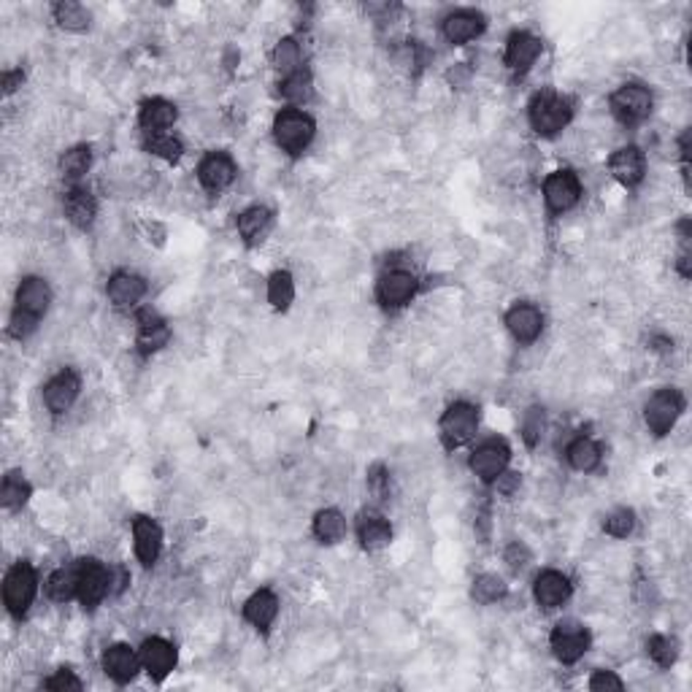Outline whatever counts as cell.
I'll list each match as a JSON object with an SVG mask.
<instances>
[{"label":"cell","instance_id":"8","mask_svg":"<svg viewBox=\"0 0 692 692\" xmlns=\"http://www.w3.org/2000/svg\"><path fill=\"white\" fill-rule=\"evenodd\" d=\"M685 412V398L677 393V390H660L649 398V404L644 406V419H647V427L655 433V435H666L671 433V427L677 424V419Z\"/></svg>","mask_w":692,"mask_h":692},{"label":"cell","instance_id":"38","mask_svg":"<svg viewBox=\"0 0 692 692\" xmlns=\"http://www.w3.org/2000/svg\"><path fill=\"white\" fill-rule=\"evenodd\" d=\"M503 595H506V584H503L501 576H495V573H482V576H476V581H473V598H476L479 603H495V600H501Z\"/></svg>","mask_w":692,"mask_h":692},{"label":"cell","instance_id":"33","mask_svg":"<svg viewBox=\"0 0 692 692\" xmlns=\"http://www.w3.org/2000/svg\"><path fill=\"white\" fill-rule=\"evenodd\" d=\"M54 22L65 30H73V33H82L90 27V11L73 0H63L54 5Z\"/></svg>","mask_w":692,"mask_h":692},{"label":"cell","instance_id":"34","mask_svg":"<svg viewBox=\"0 0 692 692\" xmlns=\"http://www.w3.org/2000/svg\"><path fill=\"white\" fill-rule=\"evenodd\" d=\"M93 165V151L90 146H73L60 157V171L65 179H82Z\"/></svg>","mask_w":692,"mask_h":692},{"label":"cell","instance_id":"10","mask_svg":"<svg viewBox=\"0 0 692 692\" xmlns=\"http://www.w3.org/2000/svg\"><path fill=\"white\" fill-rule=\"evenodd\" d=\"M550 641H552L554 658H557L560 663H565V666L576 663V660L590 649V633L584 630V625L570 622V619H565V622H560V625L554 628Z\"/></svg>","mask_w":692,"mask_h":692},{"label":"cell","instance_id":"22","mask_svg":"<svg viewBox=\"0 0 692 692\" xmlns=\"http://www.w3.org/2000/svg\"><path fill=\"white\" fill-rule=\"evenodd\" d=\"M133 539H136V554L143 565H154L160 550H162V531L154 520L149 517H139L133 522Z\"/></svg>","mask_w":692,"mask_h":692},{"label":"cell","instance_id":"13","mask_svg":"<svg viewBox=\"0 0 692 692\" xmlns=\"http://www.w3.org/2000/svg\"><path fill=\"white\" fill-rule=\"evenodd\" d=\"M416 295V277L409 271H387L376 284V297L387 308L406 306Z\"/></svg>","mask_w":692,"mask_h":692},{"label":"cell","instance_id":"47","mask_svg":"<svg viewBox=\"0 0 692 692\" xmlns=\"http://www.w3.org/2000/svg\"><path fill=\"white\" fill-rule=\"evenodd\" d=\"M495 482H498V490H501L503 495H512V492L520 487V473H506V471H503Z\"/></svg>","mask_w":692,"mask_h":692},{"label":"cell","instance_id":"30","mask_svg":"<svg viewBox=\"0 0 692 692\" xmlns=\"http://www.w3.org/2000/svg\"><path fill=\"white\" fill-rule=\"evenodd\" d=\"M568 463H570V468H576V471H581V473H590V471H595L598 465H600V446L592 441V438H576L570 446H568Z\"/></svg>","mask_w":692,"mask_h":692},{"label":"cell","instance_id":"4","mask_svg":"<svg viewBox=\"0 0 692 692\" xmlns=\"http://www.w3.org/2000/svg\"><path fill=\"white\" fill-rule=\"evenodd\" d=\"M314 120L303 112H295V109H287L281 112L274 122V136H277V143L289 151V154H300L311 139H314Z\"/></svg>","mask_w":692,"mask_h":692},{"label":"cell","instance_id":"20","mask_svg":"<svg viewBox=\"0 0 692 692\" xmlns=\"http://www.w3.org/2000/svg\"><path fill=\"white\" fill-rule=\"evenodd\" d=\"M484 16L476 11H454L443 19V35L449 44H468L484 33Z\"/></svg>","mask_w":692,"mask_h":692},{"label":"cell","instance_id":"42","mask_svg":"<svg viewBox=\"0 0 692 692\" xmlns=\"http://www.w3.org/2000/svg\"><path fill=\"white\" fill-rule=\"evenodd\" d=\"M606 533L614 536V539H628L636 528V514L630 509H617L606 517Z\"/></svg>","mask_w":692,"mask_h":692},{"label":"cell","instance_id":"25","mask_svg":"<svg viewBox=\"0 0 692 692\" xmlns=\"http://www.w3.org/2000/svg\"><path fill=\"white\" fill-rule=\"evenodd\" d=\"M139 349L143 355H151V352H157V349H162L168 344L171 330H168V325L160 317H154L151 311H143L139 317Z\"/></svg>","mask_w":692,"mask_h":692},{"label":"cell","instance_id":"18","mask_svg":"<svg viewBox=\"0 0 692 692\" xmlns=\"http://www.w3.org/2000/svg\"><path fill=\"white\" fill-rule=\"evenodd\" d=\"M541 54V41L533 33H512L509 44H506V65L512 71H528Z\"/></svg>","mask_w":692,"mask_h":692},{"label":"cell","instance_id":"21","mask_svg":"<svg viewBox=\"0 0 692 692\" xmlns=\"http://www.w3.org/2000/svg\"><path fill=\"white\" fill-rule=\"evenodd\" d=\"M139 666L141 658L131 647H125V644H114V647H109L106 655H103V668H106V674H109L114 682H120V685H128V682L139 674Z\"/></svg>","mask_w":692,"mask_h":692},{"label":"cell","instance_id":"15","mask_svg":"<svg viewBox=\"0 0 692 692\" xmlns=\"http://www.w3.org/2000/svg\"><path fill=\"white\" fill-rule=\"evenodd\" d=\"M609 171L611 176L625 184V187H636L641 179H644V171H647V160H644V151L638 146H622L611 154L609 160Z\"/></svg>","mask_w":692,"mask_h":692},{"label":"cell","instance_id":"28","mask_svg":"<svg viewBox=\"0 0 692 692\" xmlns=\"http://www.w3.org/2000/svg\"><path fill=\"white\" fill-rule=\"evenodd\" d=\"M65 214H68V219H71L76 228H90V225L95 222V214H98L95 198H93L87 190L73 187V190L65 195Z\"/></svg>","mask_w":692,"mask_h":692},{"label":"cell","instance_id":"6","mask_svg":"<svg viewBox=\"0 0 692 692\" xmlns=\"http://www.w3.org/2000/svg\"><path fill=\"white\" fill-rule=\"evenodd\" d=\"M611 112L622 125H638L652 114V93L641 84H625L611 95Z\"/></svg>","mask_w":692,"mask_h":692},{"label":"cell","instance_id":"41","mask_svg":"<svg viewBox=\"0 0 692 692\" xmlns=\"http://www.w3.org/2000/svg\"><path fill=\"white\" fill-rule=\"evenodd\" d=\"M281 95H284L287 101H292V103L308 101V98H311V79H308V73L297 71V73L287 76V79L281 82Z\"/></svg>","mask_w":692,"mask_h":692},{"label":"cell","instance_id":"17","mask_svg":"<svg viewBox=\"0 0 692 692\" xmlns=\"http://www.w3.org/2000/svg\"><path fill=\"white\" fill-rule=\"evenodd\" d=\"M506 325H509V333H512L517 341L531 344V341H536V338L541 336V330H544V317H541V311H539L536 306L520 303V306H514V308L506 314Z\"/></svg>","mask_w":692,"mask_h":692},{"label":"cell","instance_id":"48","mask_svg":"<svg viewBox=\"0 0 692 692\" xmlns=\"http://www.w3.org/2000/svg\"><path fill=\"white\" fill-rule=\"evenodd\" d=\"M19 84H22V71H8V73L3 76V90H5V93H14Z\"/></svg>","mask_w":692,"mask_h":692},{"label":"cell","instance_id":"39","mask_svg":"<svg viewBox=\"0 0 692 692\" xmlns=\"http://www.w3.org/2000/svg\"><path fill=\"white\" fill-rule=\"evenodd\" d=\"M146 149L151 154L162 157V160H179L181 151H184L181 141L176 139V136H171V133H149L146 136Z\"/></svg>","mask_w":692,"mask_h":692},{"label":"cell","instance_id":"5","mask_svg":"<svg viewBox=\"0 0 692 692\" xmlns=\"http://www.w3.org/2000/svg\"><path fill=\"white\" fill-rule=\"evenodd\" d=\"M76 570H79V590H76V595H79L82 606L93 611L112 592V570L103 562H98V560H79Z\"/></svg>","mask_w":692,"mask_h":692},{"label":"cell","instance_id":"35","mask_svg":"<svg viewBox=\"0 0 692 692\" xmlns=\"http://www.w3.org/2000/svg\"><path fill=\"white\" fill-rule=\"evenodd\" d=\"M27 498H30V484L19 473H8L0 487V503L5 509H19L27 503Z\"/></svg>","mask_w":692,"mask_h":692},{"label":"cell","instance_id":"37","mask_svg":"<svg viewBox=\"0 0 692 692\" xmlns=\"http://www.w3.org/2000/svg\"><path fill=\"white\" fill-rule=\"evenodd\" d=\"M647 652L649 658L660 666V668H671L677 663V655H679V644L668 636H652L647 641Z\"/></svg>","mask_w":692,"mask_h":692},{"label":"cell","instance_id":"19","mask_svg":"<svg viewBox=\"0 0 692 692\" xmlns=\"http://www.w3.org/2000/svg\"><path fill=\"white\" fill-rule=\"evenodd\" d=\"M533 595L541 609H557L570 598V581L560 570H544L533 584Z\"/></svg>","mask_w":692,"mask_h":692},{"label":"cell","instance_id":"43","mask_svg":"<svg viewBox=\"0 0 692 692\" xmlns=\"http://www.w3.org/2000/svg\"><path fill=\"white\" fill-rule=\"evenodd\" d=\"M625 685H622V679L617 677V674H611V671H598L592 679H590V690L595 692H603V690H622Z\"/></svg>","mask_w":692,"mask_h":692},{"label":"cell","instance_id":"40","mask_svg":"<svg viewBox=\"0 0 692 692\" xmlns=\"http://www.w3.org/2000/svg\"><path fill=\"white\" fill-rule=\"evenodd\" d=\"M295 297V284H292V277L287 271H278L268 281V300L277 306V308H287Z\"/></svg>","mask_w":692,"mask_h":692},{"label":"cell","instance_id":"24","mask_svg":"<svg viewBox=\"0 0 692 692\" xmlns=\"http://www.w3.org/2000/svg\"><path fill=\"white\" fill-rule=\"evenodd\" d=\"M271 222H274V217H271L268 209L252 206V209H247V211L239 217V233H241V239H244L249 247H255V244H260V241L266 239V233L271 230Z\"/></svg>","mask_w":692,"mask_h":692},{"label":"cell","instance_id":"46","mask_svg":"<svg viewBox=\"0 0 692 692\" xmlns=\"http://www.w3.org/2000/svg\"><path fill=\"white\" fill-rule=\"evenodd\" d=\"M506 562H509L514 570H522V568L531 562V552H528V547H522V544H512V547L506 550Z\"/></svg>","mask_w":692,"mask_h":692},{"label":"cell","instance_id":"11","mask_svg":"<svg viewBox=\"0 0 692 692\" xmlns=\"http://www.w3.org/2000/svg\"><path fill=\"white\" fill-rule=\"evenodd\" d=\"M579 195H581V184L573 171H554L544 181V200L554 214L573 209L579 203Z\"/></svg>","mask_w":692,"mask_h":692},{"label":"cell","instance_id":"32","mask_svg":"<svg viewBox=\"0 0 692 692\" xmlns=\"http://www.w3.org/2000/svg\"><path fill=\"white\" fill-rule=\"evenodd\" d=\"M76 590H79V570H76V565L73 568H57L49 576V581H46V592L57 603L71 600L76 595Z\"/></svg>","mask_w":692,"mask_h":692},{"label":"cell","instance_id":"23","mask_svg":"<svg viewBox=\"0 0 692 692\" xmlns=\"http://www.w3.org/2000/svg\"><path fill=\"white\" fill-rule=\"evenodd\" d=\"M278 614V598L271 590H258L247 603H244V617L258 628V630H268L271 622Z\"/></svg>","mask_w":692,"mask_h":692},{"label":"cell","instance_id":"16","mask_svg":"<svg viewBox=\"0 0 692 692\" xmlns=\"http://www.w3.org/2000/svg\"><path fill=\"white\" fill-rule=\"evenodd\" d=\"M141 666L149 671V677L151 679H165L171 671H173V666H176V649L165 641V638H146L143 644H141Z\"/></svg>","mask_w":692,"mask_h":692},{"label":"cell","instance_id":"12","mask_svg":"<svg viewBox=\"0 0 692 692\" xmlns=\"http://www.w3.org/2000/svg\"><path fill=\"white\" fill-rule=\"evenodd\" d=\"M79 390H82V379L76 371H60L54 379L46 382L44 387V404L52 414H65L76 398H79Z\"/></svg>","mask_w":692,"mask_h":692},{"label":"cell","instance_id":"2","mask_svg":"<svg viewBox=\"0 0 692 692\" xmlns=\"http://www.w3.org/2000/svg\"><path fill=\"white\" fill-rule=\"evenodd\" d=\"M570 103L565 98H560L557 93H539L533 101H531V109H528V117H531V128L539 133V136H557L568 122H570Z\"/></svg>","mask_w":692,"mask_h":692},{"label":"cell","instance_id":"27","mask_svg":"<svg viewBox=\"0 0 692 692\" xmlns=\"http://www.w3.org/2000/svg\"><path fill=\"white\" fill-rule=\"evenodd\" d=\"M176 122V106L162 101V98H154V101H146L141 106V125L146 133H162L165 128H171Z\"/></svg>","mask_w":692,"mask_h":692},{"label":"cell","instance_id":"44","mask_svg":"<svg viewBox=\"0 0 692 692\" xmlns=\"http://www.w3.org/2000/svg\"><path fill=\"white\" fill-rule=\"evenodd\" d=\"M44 687H46V690H82V682H79L71 671H60V674H54L52 679H46Z\"/></svg>","mask_w":692,"mask_h":692},{"label":"cell","instance_id":"1","mask_svg":"<svg viewBox=\"0 0 692 692\" xmlns=\"http://www.w3.org/2000/svg\"><path fill=\"white\" fill-rule=\"evenodd\" d=\"M49 300H52V289L44 278L38 277H27L19 289H16V306H14V314H11V327L8 333L14 338H27L38 319L46 314L49 308Z\"/></svg>","mask_w":692,"mask_h":692},{"label":"cell","instance_id":"3","mask_svg":"<svg viewBox=\"0 0 692 692\" xmlns=\"http://www.w3.org/2000/svg\"><path fill=\"white\" fill-rule=\"evenodd\" d=\"M35 590H38V579H35V570L33 565L27 562H16L8 573H5V581H3V600H5V609L14 614V617H22L33 598H35Z\"/></svg>","mask_w":692,"mask_h":692},{"label":"cell","instance_id":"36","mask_svg":"<svg viewBox=\"0 0 692 692\" xmlns=\"http://www.w3.org/2000/svg\"><path fill=\"white\" fill-rule=\"evenodd\" d=\"M274 63H277V68L281 71L284 79L297 73L300 71V46L292 38H281L277 49H274Z\"/></svg>","mask_w":692,"mask_h":692},{"label":"cell","instance_id":"9","mask_svg":"<svg viewBox=\"0 0 692 692\" xmlns=\"http://www.w3.org/2000/svg\"><path fill=\"white\" fill-rule=\"evenodd\" d=\"M509 460H512L509 443L501 441V438H490V441H484L482 446L473 449V454H471V471H473L482 482H495V479L506 471Z\"/></svg>","mask_w":692,"mask_h":692},{"label":"cell","instance_id":"31","mask_svg":"<svg viewBox=\"0 0 692 692\" xmlns=\"http://www.w3.org/2000/svg\"><path fill=\"white\" fill-rule=\"evenodd\" d=\"M314 536L322 544H336L346 536V520L336 509H325L314 517Z\"/></svg>","mask_w":692,"mask_h":692},{"label":"cell","instance_id":"26","mask_svg":"<svg viewBox=\"0 0 692 692\" xmlns=\"http://www.w3.org/2000/svg\"><path fill=\"white\" fill-rule=\"evenodd\" d=\"M146 292V281L136 274H114L109 278V297L114 306H136Z\"/></svg>","mask_w":692,"mask_h":692},{"label":"cell","instance_id":"7","mask_svg":"<svg viewBox=\"0 0 692 692\" xmlns=\"http://www.w3.org/2000/svg\"><path fill=\"white\" fill-rule=\"evenodd\" d=\"M479 412L471 404H452L441 416V438L446 449H457L476 435Z\"/></svg>","mask_w":692,"mask_h":692},{"label":"cell","instance_id":"29","mask_svg":"<svg viewBox=\"0 0 692 692\" xmlns=\"http://www.w3.org/2000/svg\"><path fill=\"white\" fill-rule=\"evenodd\" d=\"M357 536H360V544L368 550V552H376V550H385L390 541H393V528L387 520L382 517H363L360 525H357Z\"/></svg>","mask_w":692,"mask_h":692},{"label":"cell","instance_id":"14","mask_svg":"<svg viewBox=\"0 0 692 692\" xmlns=\"http://www.w3.org/2000/svg\"><path fill=\"white\" fill-rule=\"evenodd\" d=\"M198 179H200V184H203L209 192H222V190L230 187L233 179H236V162H233L228 154H222V151H211V154H206V157L200 160V165H198Z\"/></svg>","mask_w":692,"mask_h":692},{"label":"cell","instance_id":"45","mask_svg":"<svg viewBox=\"0 0 692 692\" xmlns=\"http://www.w3.org/2000/svg\"><path fill=\"white\" fill-rule=\"evenodd\" d=\"M387 484H390V479H387L385 465H374V468L368 471V487H371L376 495H385V492H387Z\"/></svg>","mask_w":692,"mask_h":692}]
</instances>
